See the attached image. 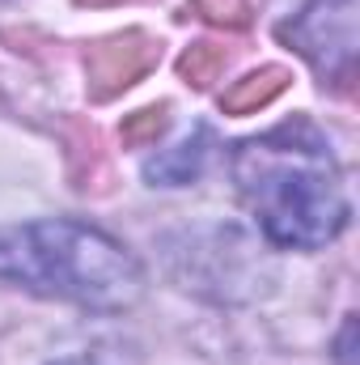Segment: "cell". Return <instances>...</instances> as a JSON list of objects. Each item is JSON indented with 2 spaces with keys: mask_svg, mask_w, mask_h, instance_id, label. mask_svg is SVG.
Returning a JSON list of instances; mask_svg holds the SVG:
<instances>
[{
  "mask_svg": "<svg viewBox=\"0 0 360 365\" xmlns=\"http://www.w3.org/2000/svg\"><path fill=\"white\" fill-rule=\"evenodd\" d=\"M191 9H195L203 21L225 26V30L250 26V0H191Z\"/></svg>",
  "mask_w": 360,
  "mask_h": 365,
  "instance_id": "cell-8",
  "label": "cell"
},
{
  "mask_svg": "<svg viewBox=\"0 0 360 365\" xmlns=\"http://www.w3.org/2000/svg\"><path fill=\"white\" fill-rule=\"evenodd\" d=\"M233 182L275 247L318 251L335 242L352 217L344 170L327 136L305 119L246 140L233 158Z\"/></svg>",
  "mask_w": 360,
  "mask_h": 365,
  "instance_id": "cell-1",
  "label": "cell"
},
{
  "mask_svg": "<svg viewBox=\"0 0 360 365\" xmlns=\"http://www.w3.org/2000/svg\"><path fill=\"white\" fill-rule=\"evenodd\" d=\"M166 128H170L166 106H144V110H136V115H127V119H123L119 136H123V145L140 149V145H157V136H162Z\"/></svg>",
  "mask_w": 360,
  "mask_h": 365,
  "instance_id": "cell-7",
  "label": "cell"
},
{
  "mask_svg": "<svg viewBox=\"0 0 360 365\" xmlns=\"http://www.w3.org/2000/svg\"><path fill=\"white\" fill-rule=\"evenodd\" d=\"M288 86V68H280V64H268V68H259V73H246L242 81H233L229 90L221 93V106L229 110V115H246V110H259V106H268L271 98H280Z\"/></svg>",
  "mask_w": 360,
  "mask_h": 365,
  "instance_id": "cell-5",
  "label": "cell"
},
{
  "mask_svg": "<svg viewBox=\"0 0 360 365\" xmlns=\"http://www.w3.org/2000/svg\"><path fill=\"white\" fill-rule=\"evenodd\" d=\"M85 64H90V93L97 102H106L119 90L136 86L157 64V43L149 34H119V38L97 43Z\"/></svg>",
  "mask_w": 360,
  "mask_h": 365,
  "instance_id": "cell-4",
  "label": "cell"
},
{
  "mask_svg": "<svg viewBox=\"0 0 360 365\" xmlns=\"http://www.w3.org/2000/svg\"><path fill=\"white\" fill-rule=\"evenodd\" d=\"M55 365H93V361H55Z\"/></svg>",
  "mask_w": 360,
  "mask_h": 365,
  "instance_id": "cell-9",
  "label": "cell"
},
{
  "mask_svg": "<svg viewBox=\"0 0 360 365\" xmlns=\"http://www.w3.org/2000/svg\"><path fill=\"white\" fill-rule=\"evenodd\" d=\"M0 280L90 310H127L144 293L140 264L81 221H34L0 234Z\"/></svg>",
  "mask_w": 360,
  "mask_h": 365,
  "instance_id": "cell-2",
  "label": "cell"
},
{
  "mask_svg": "<svg viewBox=\"0 0 360 365\" xmlns=\"http://www.w3.org/2000/svg\"><path fill=\"white\" fill-rule=\"evenodd\" d=\"M90 4H110V0H90Z\"/></svg>",
  "mask_w": 360,
  "mask_h": 365,
  "instance_id": "cell-10",
  "label": "cell"
},
{
  "mask_svg": "<svg viewBox=\"0 0 360 365\" xmlns=\"http://www.w3.org/2000/svg\"><path fill=\"white\" fill-rule=\"evenodd\" d=\"M284 38L297 43L305 60H314L322 73L352 77L356 60V0H318L297 21L284 26Z\"/></svg>",
  "mask_w": 360,
  "mask_h": 365,
  "instance_id": "cell-3",
  "label": "cell"
},
{
  "mask_svg": "<svg viewBox=\"0 0 360 365\" xmlns=\"http://www.w3.org/2000/svg\"><path fill=\"white\" fill-rule=\"evenodd\" d=\"M221 68H225V51L212 47V43H195V47L179 60V73L186 77V86H195V90L212 86V81L221 77Z\"/></svg>",
  "mask_w": 360,
  "mask_h": 365,
  "instance_id": "cell-6",
  "label": "cell"
}]
</instances>
